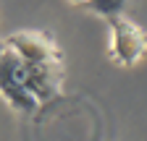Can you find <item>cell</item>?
Returning <instances> with one entry per match:
<instances>
[{
	"label": "cell",
	"instance_id": "cell-1",
	"mask_svg": "<svg viewBox=\"0 0 147 141\" xmlns=\"http://www.w3.org/2000/svg\"><path fill=\"white\" fill-rule=\"evenodd\" d=\"M0 94L5 102L18 112H37L40 102H37L29 89H26V60L18 55L16 50H5L0 58Z\"/></svg>",
	"mask_w": 147,
	"mask_h": 141
},
{
	"label": "cell",
	"instance_id": "cell-2",
	"mask_svg": "<svg viewBox=\"0 0 147 141\" xmlns=\"http://www.w3.org/2000/svg\"><path fill=\"white\" fill-rule=\"evenodd\" d=\"M110 24V60L118 65H134L147 55V31L126 16Z\"/></svg>",
	"mask_w": 147,
	"mask_h": 141
},
{
	"label": "cell",
	"instance_id": "cell-3",
	"mask_svg": "<svg viewBox=\"0 0 147 141\" xmlns=\"http://www.w3.org/2000/svg\"><path fill=\"white\" fill-rule=\"evenodd\" d=\"M11 50H16L26 63H61V50L55 39L45 31H13L5 39Z\"/></svg>",
	"mask_w": 147,
	"mask_h": 141
},
{
	"label": "cell",
	"instance_id": "cell-4",
	"mask_svg": "<svg viewBox=\"0 0 147 141\" xmlns=\"http://www.w3.org/2000/svg\"><path fill=\"white\" fill-rule=\"evenodd\" d=\"M61 84H63L61 63H26V89L40 104L58 97Z\"/></svg>",
	"mask_w": 147,
	"mask_h": 141
},
{
	"label": "cell",
	"instance_id": "cell-5",
	"mask_svg": "<svg viewBox=\"0 0 147 141\" xmlns=\"http://www.w3.org/2000/svg\"><path fill=\"white\" fill-rule=\"evenodd\" d=\"M126 3H129V0H89L87 5L97 16H105L108 21H113V19H118V16H123Z\"/></svg>",
	"mask_w": 147,
	"mask_h": 141
},
{
	"label": "cell",
	"instance_id": "cell-6",
	"mask_svg": "<svg viewBox=\"0 0 147 141\" xmlns=\"http://www.w3.org/2000/svg\"><path fill=\"white\" fill-rule=\"evenodd\" d=\"M8 50V45H5V39H0V58H3V52Z\"/></svg>",
	"mask_w": 147,
	"mask_h": 141
},
{
	"label": "cell",
	"instance_id": "cell-7",
	"mask_svg": "<svg viewBox=\"0 0 147 141\" xmlns=\"http://www.w3.org/2000/svg\"><path fill=\"white\" fill-rule=\"evenodd\" d=\"M71 3H76V5H87L89 0H71Z\"/></svg>",
	"mask_w": 147,
	"mask_h": 141
}]
</instances>
